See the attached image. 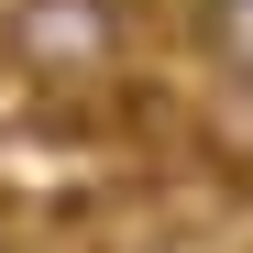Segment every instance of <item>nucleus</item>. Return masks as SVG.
Instances as JSON below:
<instances>
[{
  "label": "nucleus",
  "mask_w": 253,
  "mask_h": 253,
  "mask_svg": "<svg viewBox=\"0 0 253 253\" xmlns=\"http://www.w3.org/2000/svg\"><path fill=\"white\" fill-rule=\"evenodd\" d=\"M0 55L33 88H99L132 55V0H11L0 11Z\"/></svg>",
  "instance_id": "f257e3e1"
},
{
  "label": "nucleus",
  "mask_w": 253,
  "mask_h": 253,
  "mask_svg": "<svg viewBox=\"0 0 253 253\" xmlns=\"http://www.w3.org/2000/svg\"><path fill=\"white\" fill-rule=\"evenodd\" d=\"M198 55H209V77L253 88V0H198Z\"/></svg>",
  "instance_id": "f03ea898"
},
{
  "label": "nucleus",
  "mask_w": 253,
  "mask_h": 253,
  "mask_svg": "<svg viewBox=\"0 0 253 253\" xmlns=\"http://www.w3.org/2000/svg\"><path fill=\"white\" fill-rule=\"evenodd\" d=\"M0 143H11V88H0Z\"/></svg>",
  "instance_id": "7ed1b4c3"
}]
</instances>
